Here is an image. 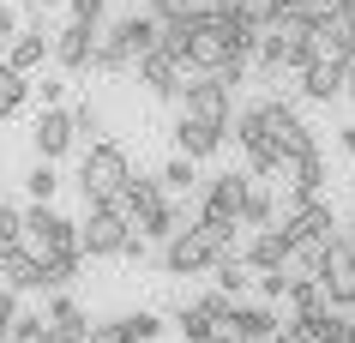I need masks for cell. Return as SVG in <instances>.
<instances>
[{"label": "cell", "instance_id": "cell-1", "mask_svg": "<svg viewBox=\"0 0 355 343\" xmlns=\"http://www.w3.org/2000/svg\"><path fill=\"white\" fill-rule=\"evenodd\" d=\"M127 187H132V157L121 151L114 139L91 145L85 163H78V193H85V205H114Z\"/></svg>", "mask_w": 355, "mask_h": 343}, {"label": "cell", "instance_id": "cell-2", "mask_svg": "<svg viewBox=\"0 0 355 343\" xmlns=\"http://www.w3.org/2000/svg\"><path fill=\"white\" fill-rule=\"evenodd\" d=\"M319 37L313 30H301V24H277V30H271V37L259 42V73L265 78H277L283 67H289V73H307V67H319Z\"/></svg>", "mask_w": 355, "mask_h": 343}, {"label": "cell", "instance_id": "cell-3", "mask_svg": "<svg viewBox=\"0 0 355 343\" xmlns=\"http://www.w3.org/2000/svg\"><path fill=\"white\" fill-rule=\"evenodd\" d=\"M24 253H37L42 265L78 253V223H73V217H60L55 205H31V211H24Z\"/></svg>", "mask_w": 355, "mask_h": 343}, {"label": "cell", "instance_id": "cell-4", "mask_svg": "<svg viewBox=\"0 0 355 343\" xmlns=\"http://www.w3.org/2000/svg\"><path fill=\"white\" fill-rule=\"evenodd\" d=\"M259 109H265V133H271V145H277V157L283 163H301V157H313L319 151V139H313V127L301 121L283 96H259Z\"/></svg>", "mask_w": 355, "mask_h": 343}, {"label": "cell", "instance_id": "cell-5", "mask_svg": "<svg viewBox=\"0 0 355 343\" xmlns=\"http://www.w3.org/2000/svg\"><path fill=\"white\" fill-rule=\"evenodd\" d=\"M127 241H132V223L121 211L85 205V223H78V253H85V259H121Z\"/></svg>", "mask_w": 355, "mask_h": 343}, {"label": "cell", "instance_id": "cell-6", "mask_svg": "<svg viewBox=\"0 0 355 343\" xmlns=\"http://www.w3.org/2000/svg\"><path fill=\"white\" fill-rule=\"evenodd\" d=\"M181 114L193 121H205V127H235V91H229L223 78H193L187 91H181Z\"/></svg>", "mask_w": 355, "mask_h": 343}, {"label": "cell", "instance_id": "cell-7", "mask_svg": "<svg viewBox=\"0 0 355 343\" xmlns=\"http://www.w3.org/2000/svg\"><path fill=\"white\" fill-rule=\"evenodd\" d=\"M187 67L199 78H217L229 67V19H205V24H193V37H187Z\"/></svg>", "mask_w": 355, "mask_h": 343}, {"label": "cell", "instance_id": "cell-8", "mask_svg": "<svg viewBox=\"0 0 355 343\" xmlns=\"http://www.w3.org/2000/svg\"><path fill=\"white\" fill-rule=\"evenodd\" d=\"M247 187L253 175H211L205 181V199H199V217H217V223H241V205H247Z\"/></svg>", "mask_w": 355, "mask_h": 343}, {"label": "cell", "instance_id": "cell-9", "mask_svg": "<svg viewBox=\"0 0 355 343\" xmlns=\"http://www.w3.org/2000/svg\"><path fill=\"white\" fill-rule=\"evenodd\" d=\"M31 145H37V163H55V157H67L78 145L73 133V109H42L37 121H31Z\"/></svg>", "mask_w": 355, "mask_h": 343}, {"label": "cell", "instance_id": "cell-10", "mask_svg": "<svg viewBox=\"0 0 355 343\" xmlns=\"http://www.w3.org/2000/svg\"><path fill=\"white\" fill-rule=\"evenodd\" d=\"M319 283H325L331 307H355V241H343V235L331 241L325 265H319Z\"/></svg>", "mask_w": 355, "mask_h": 343}, {"label": "cell", "instance_id": "cell-11", "mask_svg": "<svg viewBox=\"0 0 355 343\" xmlns=\"http://www.w3.org/2000/svg\"><path fill=\"white\" fill-rule=\"evenodd\" d=\"M343 91H355V67L349 60H319V67L301 73V96H307V103H337Z\"/></svg>", "mask_w": 355, "mask_h": 343}, {"label": "cell", "instance_id": "cell-12", "mask_svg": "<svg viewBox=\"0 0 355 343\" xmlns=\"http://www.w3.org/2000/svg\"><path fill=\"white\" fill-rule=\"evenodd\" d=\"M96 42H103V30H91V24H67V30H55V67L60 73H85L96 60Z\"/></svg>", "mask_w": 355, "mask_h": 343}, {"label": "cell", "instance_id": "cell-13", "mask_svg": "<svg viewBox=\"0 0 355 343\" xmlns=\"http://www.w3.org/2000/svg\"><path fill=\"white\" fill-rule=\"evenodd\" d=\"M241 265L253 271V277H265V271H289V235H283V223L277 229H259V235L247 241Z\"/></svg>", "mask_w": 355, "mask_h": 343}, {"label": "cell", "instance_id": "cell-14", "mask_svg": "<svg viewBox=\"0 0 355 343\" xmlns=\"http://www.w3.org/2000/svg\"><path fill=\"white\" fill-rule=\"evenodd\" d=\"M168 133H175V151L181 157H193V163H205V157H217L223 151V127H205V121H193V114H175V127H168Z\"/></svg>", "mask_w": 355, "mask_h": 343}, {"label": "cell", "instance_id": "cell-15", "mask_svg": "<svg viewBox=\"0 0 355 343\" xmlns=\"http://www.w3.org/2000/svg\"><path fill=\"white\" fill-rule=\"evenodd\" d=\"M49 55H55V37H49V30H42V19H37V24H24V30H19V42L6 49V67L31 78V73H37V67H42Z\"/></svg>", "mask_w": 355, "mask_h": 343}, {"label": "cell", "instance_id": "cell-16", "mask_svg": "<svg viewBox=\"0 0 355 343\" xmlns=\"http://www.w3.org/2000/svg\"><path fill=\"white\" fill-rule=\"evenodd\" d=\"M181 73H187V67H181L175 55H163V49L139 60V85H145L150 96H163V103H168V96H181V91H187V85H181Z\"/></svg>", "mask_w": 355, "mask_h": 343}, {"label": "cell", "instance_id": "cell-17", "mask_svg": "<svg viewBox=\"0 0 355 343\" xmlns=\"http://www.w3.org/2000/svg\"><path fill=\"white\" fill-rule=\"evenodd\" d=\"M223 331H235L241 343H271L283 325H277V313H271L265 301H241V307H235V319H229Z\"/></svg>", "mask_w": 355, "mask_h": 343}, {"label": "cell", "instance_id": "cell-18", "mask_svg": "<svg viewBox=\"0 0 355 343\" xmlns=\"http://www.w3.org/2000/svg\"><path fill=\"white\" fill-rule=\"evenodd\" d=\"M0 277H6V289H12V295H31V289H49V277H42V259L37 253H12V259H6V265H0Z\"/></svg>", "mask_w": 355, "mask_h": 343}, {"label": "cell", "instance_id": "cell-19", "mask_svg": "<svg viewBox=\"0 0 355 343\" xmlns=\"http://www.w3.org/2000/svg\"><path fill=\"white\" fill-rule=\"evenodd\" d=\"M241 229H253V235H259V229H277V193L265 187V181H253V187H247Z\"/></svg>", "mask_w": 355, "mask_h": 343}, {"label": "cell", "instance_id": "cell-20", "mask_svg": "<svg viewBox=\"0 0 355 343\" xmlns=\"http://www.w3.org/2000/svg\"><path fill=\"white\" fill-rule=\"evenodd\" d=\"M85 331H91L85 307H78L73 295H55V301H49V337H85Z\"/></svg>", "mask_w": 355, "mask_h": 343}, {"label": "cell", "instance_id": "cell-21", "mask_svg": "<svg viewBox=\"0 0 355 343\" xmlns=\"http://www.w3.org/2000/svg\"><path fill=\"white\" fill-rule=\"evenodd\" d=\"M289 307H295V319H319V313H331V295H325V283H319V277H295Z\"/></svg>", "mask_w": 355, "mask_h": 343}, {"label": "cell", "instance_id": "cell-22", "mask_svg": "<svg viewBox=\"0 0 355 343\" xmlns=\"http://www.w3.org/2000/svg\"><path fill=\"white\" fill-rule=\"evenodd\" d=\"M96 73H127V67H139V60H132V49H127V37H121V30H103V42H96V60H91Z\"/></svg>", "mask_w": 355, "mask_h": 343}, {"label": "cell", "instance_id": "cell-23", "mask_svg": "<svg viewBox=\"0 0 355 343\" xmlns=\"http://www.w3.org/2000/svg\"><path fill=\"white\" fill-rule=\"evenodd\" d=\"M319 187H325V157H301V163H289V193L295 199H319Z\"/></svg>", "mask_w": 355, "mask_h": 343}, {"label": "cell", "instance_id": "cell-24", "mask_svg": "<svg viewBox=\"0 0 355 343\" xmlns=\"http://www.w3.org/2000/svg\"><path fill=\"white\" fill-rule=\"evenodd\" d=\"M301 343H343L349 337V313H319V319H295Z\"/></svg>", "mask_w": 355, "mask_h": 343}, {"label": "cell", "instance_id": "cell-25", "mask_svg": "<svg viewBox=\"0 0 355 343\" xmlns=\"http://www.w3.org/2000/svg\"><path fill=\"white\" fill-rule=\"evenodd\" d=\"M31 91H37V85H31L24 73H12V67L0 60V121H12V114L31 103Z\"/></svg>", "mask_w": 355, "mask_h": 343}, {"label": "cell", "instance_id": "cell-26", "mask_svg": "<svg viewBox=\"0 0 355 343\" xmlns=\"http://www.w3.org/2000/svg\"><path fill=\"white\" fill-rule=\"evenodd\" d=\"M181 229H193V223H187V211H181V205H163L157 217H145V223H139V235H145V241H163V247H168Z\"/></svg>", "mask_w": 355, "mask_h": 343}, {"label": "cell", "instance_id": "cell-27", "mask_svg": "<svg viewBox=\"0 0 355 343\" xmlns=\"http://www.w3.org/2000/svg\"><path fill=\"white\" fill-rule=\"evenodd\" d=\"M175 331H181L187 343H211V337H217V325H211L193 301H181V307H175Z\"/></svg>", "mask_w": 355, "mask_h": 343}, {"label": "cell", "instance_id": "cell-28", "mask_svg": "<svg viewBox=\"0 0 355 343\" xmlns=\"http://www.w3.org/2000/svg\"><path fill=\"white\" fill-rule=\"evenodd\" d=\"M24 187H31V205H55V193H60V175H55V163H31Z\"/></svg>", "mask_w": 355, "mask_h": 343}, {"label": "cell", "instance_id": "cell-29", "mask_svg": "<svg viewBox=\"0 0 355 343\" xmlns=\"http://www.w3.org/2000/svg\"><path fill=\"white\" fill-rule=\"evenodd\" d=\"M157 175H163V187H175V193H193V187H199V163H193V157H181V151L168 157Z\"/></svg>", "mask_w": 355, "mask_h": 343}, {"label": "cell", "instance_id": "cell-30", "mask_svg": "<svg viewBox=\"0 0 355 343\" xmlns=\"http://www.w3.org/2000/svg\"><path fill=\"white\" fill-rule=\"evenodd\" d=\"M121 331H127V343H157L163 337V319L150 307H139V313H121Z\"/></svg>", "mask_w": 355, "mask_h": 343}, {"label": "cell", "instance_id": "cell-31", "mask_svg": "<svg viewBox=\"0 0 355 343\" xmlns=\"http://www.w3.org/2000/svg\"><path fill=\"white\" fill-rule=\"evenodd\" d=\"M19 247H24V211L0 205V265H6V259H12Z\"/></svg>", "mask_w": 355, "mask_h": 343}, {"label": "cell", "instance_id": "cell-32", "mask_svg": "<svg viewBox=\"0 0 355 343\" xmlns=\"http://www.w3.org/2000/svg\"><path fill=\"white\" fill-rule=\"evenodd\" d=\"M247 283H253V271L241 265V253H235V259H223V265H217V289H223L229 301H241V295H247Z\"/></svg>", "mask_w": 355, "mask_h": 343}, {"label": "cell", "instance_id": "cell-33", "mask_svg": "<svg viewBox=\"0 0 355 343\" xmlns=\"http://www.w3.org/2000/svg\"><path fill=\"white\" fill-rule=\"evenodd\" d=\"M73 133L85 139V151L103 145V109H96V103H73Z\"/></svg>", "mask_w": 355, "mask_h": 343}, {"label": "cell", "instance_id": "cell-34", "mask_svg": "<svg viewBox=\"0 0 355 343\" xmlns=\"http://www.w3.org/2000/svg\"><path fill=\"white\" fill-rule=\"evenodd\" d=\"M193 307H199V313H205V319L217 325V331H223V325L235 319V307H241V301H229L223 289H205V295H199V301H193Z\"/></svg>", "mask_w": 355, "mask_h": 343}, {"label": "cell", "instance_id": "cell-35", "mask_svg": "<svg viewBox=\"0 0 355 343\" xmlns=\"http://www.w3.org/2000/svg\"><path fill=\"white\" fill-rule=\"evenodd\" d=\"M78 259H85V253H67V259H49V265H42V277H49V295H67V283L78 277Z\"/></svg>", "mask_w": 355, "mask_h": 343}, {"label": "cell", "instance_id": "cell-36", "mask_svg": "<svg viewBox=\"0 0 355 343\" xmlns=\"http://www.w3.org/2000/svg\"><path fill=\"white\" fill-rule=\"evenodd\" d=\"M42 337H49V313H31L24 307L19 325H12V343H42Z\"/></svg>", "mask_w": 355, "mask_h": 343}, {"label": "cell", "instance_id": "cell-37", "mask_svg": "<svg viewBox=\"0 0 355 343\" xmlns=\"http://www.w3.org/2000/svg\"><path fill=\"white\" fill-rule=\"evenodd\" d=\"M73 6V24H91V30H103V19H109V0H67Z\"/></svg>", "mask_w": 355, "mask_h": 343}, {"label": "cell", "instance_id": "cell-38", "mask_svg": "<svg viewBox=\"0 0 355 343\" xmlns=\"http://www.w3.org/2000/svg\"><path fill=\"white\" fill-rule=\"evenodd\" d=\"M289 289H295V277H289V271H265V277H259L265 307H271V301H289Z\"/></svg>", "mask_w": 355, "mask_h": 343}, {"label": "cell", "instance_id": "cell-39", "mask_svg": "<svg viewBox=\"0 0 355 343\" xmlns=\"http://www.w3.org/2000/svg\"><path fill=\"white\" fill-rule=\"evenodd\" d=\"M19 313H24V307H19V295L0 283V343H12V325H19Z\"/></svg>", "mask_w": 355, "mask_h": 343}, {"label": "cell", "instance_id": "cell-40", "mask_svg": "<svg viewBox=\"0 0 355 343\" xmlns=\"http://www.w3.org/2000/svg\"><path fill=\"white\" fill-rule=\"evenodd\" d=\"M85 343H127V331H121V319H103L85 331Z\"/></svg>", "mask_w": 355, "mask_h": 343}, {"label": "cell", "instance_id": "cell-41", "mask_svg": "<svg viewBox=\"0 0 355 343\" xmlns=\"http://www.w3.org/2000/svg\"><path fill=\"white\" fill-rule=\"evenodd\" d=\"M19 12H12V6H0V49H12V42H19Z\"/></svg>", "mask_w": 355, "mask_h": 343}, {"label": "cell", "instance_id": "cell-42", "mask_svg": "<svg viewBox=\"0 0 355 343\" xmlns=\"http://www.w3.org/2000/svg\"><path fill=\"white\" fill-rule=\"evenodd\" d=\"M37 91H42V109H60V96H67V85H60V78H37Z\"/></svg>", "mask_w": 355, "mask_h": 343}, {"label": "cell", "instance_id": "cell-43", "mask_svg": "<svg viewBox=\"0 0 355 343\" xmlns=\"http://www.w3.org/2000/svg\"><path fill=\"white\" fill-rule=\"evenodd\" d=\"M337 151L355 157V121H343V127H337Z\"/></svg>", "mask_w": 355, "mask_h": 343}, {"label": "cell", "instance_id": "cell-44", "mask_svg": "<svg viewBox=\"0 0 355 343\" xmlns=\"http://www.w3.org/2000/svg\"><path fill=\"white\" fill-rule=\"evenodd\" d=\"M271 343H301V331H295V325H283V331H277Z\"/></svg>", "mask_w": 355, "mask_h": 343}, {"label": "cell", "instance_id": "cell-45", "mask_svg": "<svg viewBox=\"0 0 355 343\" xmlns=\"http://www.w3.org/2000/svg\"><path fill=\"white\" fill-rule=\"evenodd\" d=\"M31 6H37V12H49V6H67V0H31Z\"/></svg>", "mask_w": 355, "mask_h": 343}, {"label": "cell", "instance_id": "cell-46", "mask_svg": "<svg viewBox=\"0 0 355 343\" xmlns=\"http://www.w3.org/2000/svg\"><path fill=\"white\" fill-rule=\"evenodd\" d=\"M211 343H241V337H235V331H217V337H211Z\"/></svg>", "mask_w": 355, "mask_h": 343}, {"label": "cell", "instance_id": "cell-47", "mask_svg": "<svg viewBox=\"0 0 355 343\" xmlns=\"http://www.w3.org/2000/svg\"><path fill=\"white\" fill-rule=\"evenodd\" d=\"M343 241H355V217H349V223H343Z\"/></svg>", "mask_w": 355, "mask_h": 343}, {"label": "cell", "instance_id": "cell-48", "mask_svg": "<svg viewBox=\"0 0 355 343\" xmlns=\"http://www.w3.org/2000/svg\"><path fill=\"white\" fill-rule=\"evenodd\" d=\"M42 343H85V337H42Z\"/></svg>", "mask_w": 355, "mask_h": 343}, {"label": "cell", "instance_id": "cell-49", "mask_svg": "<svg viewBox=\"0 0 355 343\" xmlns=\"http://www.w3.org/2000/svg\"><path fill=\"white\" fill-rule=\"evenodd\" d=\"M0 205H6V199H0Z\"/></svg>", "mask_w": 355, "mask_h": 343}]
</instances>
